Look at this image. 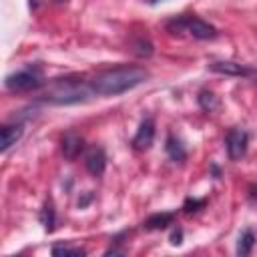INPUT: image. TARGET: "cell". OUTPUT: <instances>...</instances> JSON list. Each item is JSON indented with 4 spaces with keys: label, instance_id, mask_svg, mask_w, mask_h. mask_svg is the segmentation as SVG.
<instances>
[{
    "label": "cell",
    "instance_id": "ffe728a7",
    "mask_svg": "<svg viewBox=\"0 0 257 257\" xmlns=\"http://www.w3.org/2000/svg\"><path fill=\"white\" fill-rule=\"evenodd\" d=\"M56 2H62V0H56Z\"/></svg>",
    "mask_w": 257,
    "mask_h": 257
},
{
    "label": "cell",
    "instance_id": "5b68a950",
    "mask_svg": "<svg viewBox=\"0 0 257 257\" xmlns=\"http://www.w3.org/2000/svg\"><path fill=\"white\" fill-rule=\"evenodd\" d=\"M247 143H249V137H247L245 131H241V128L229 131L227 133V139H225V147H227L229 159L231 161H239L247 153Z\"/></svg>",
    "mask_w": 257,
    "mask_h": 257
},
{
    "label": "cell",
    "instance_id": "7a4b0ae2",
    "mask_svg": "<svg viewBox=\"0 0 257 257\" xmlns=\"http://www.w3.org/2000/svg\"><path fill=\"white\" fill-rule=\"evenodd\" d=\"M88 86L80 80H72V78H60L56 80L48 92H46V100L54 102V104H74V102H82L88 96Z\"/></svg>",
    "mask_w": 257,
    "mask_h": 257
},
{
    "label": "cell",
    "instance_id": "3957f363",
    "mask_svg": "<svg viewBox=\"0 0 257 257\" xmlns=\"http://www.w3.org/2000/svg\"><path fill=\"white\" fill-rule=\"evenodd\" d=\"M167 28L173 30V32L185 30V32H189L191 36H195L199 40H209V38H215L217 36L215 26L207 24L205 20H201L197 16H181V18H175V20H171L167 24Z\"/></svg>",
    "mask_w": 257,
    "mask_h": 257
},
{
    "label": "cell",
    "instance_id": "4fadbf2b",
    "mask_svg": "<svg viewBox=\"0 0 257 257\" xmlns=\"http://www.w3.org/2000/svg\"><path fill=\"white\" fill-rule=\"evenodd\" d=\"M253 245H255V237H253V233H251V231H245V233L239 237L237 253H239V255H249L251 249H253Z\"/></svg>",
    "mask_w": 257,
    "mask_h": 257
},
{
    "label": "cell",
    "instance_id": "ac0fdd59",
    "mask_svg": "<svg viewBox=\"0 0 257 257\" xmlns=\"http://www.w3.org/2000/svg\"><path fill=\"white\" fill-rule=\"evenodd\" d=\"M181 237H183V233H181V231H175V233L171 235V243H173V245H179V243H181Z\"/></svg>",
    "mask_w": 257,
    "mask_h": 257
},
{
    "label": "cell",
    "instance_id": "6da1fadb",
    "mask_svg": "<svg viewBox=\"0 0 257 257\" xmlns=\"http://www.w3.org/2000/svg\"><path fill=\"white\" fill-rule=\"evenodd\" d=\"M149 78V72L139 66H120L96 74L90 82V90L100 96H114L126 92Z\"/></svg>",
    "mask_w": 257,
    "mask_h": 257
},
{
    "label": "cell",
    "instance_id": "8fae6325",
    "mask_svg": "<svg viewBox=\"0 0 257 257\" xmlns=\"http://www.w3.org/2000/svg\"><path fill=\"white\" fill-rule=\"evenodd\" d=\"M173 213H155V215H151L147 221H145V227L147 229H165L167 225H171L173 223Z\"/></svg>",
    "mask_w": 257,
    "mask_h": 257
},
{
    "label": "cell",
    "instance_id": "9a60e30c",
    "mask_svg": "<svg viewBox=\"0 0 257 257\" xmlns=\"http://www.w3.org/2000/svg\"><path fill=\"white\" fill-rule=\"evenodd\" d=\"M199 102H201V106H203L207 112H211V110H215V108L219 106V100L215 98V94H213V92H207V90H203V92L199 94Z\"/></svg>",
    "mask_w": 257,
    "mask_h": 257
},
{
    "label": "cell",
    "instance_id": "52a82bcc",
    "mask_svg": "<svg viewBox=\"0 0 257 257\" xmlns=\"http://www.w3.org/2000/svg\"><path fill=\"white\" fill-rule=\"evenodd\" d=\"M209 68L215 70V72H221V74H229V76H251V74H255L245 64H237V62H229V60L209 62Z\"/></svg>",
    "mask_w": 257,
    "mask_h": 257
},
{
    "label": "cell",
    "instance_id": "ba28073f",
    "mask_svg": "<svg viewBox=\"0 0 257 257\" xmlns=\"http://www.w3.org/2000/svg\"><path fill=\"white\" fill-rule=\"evenodd\" d=\"M84 165H86L90 175H94V177L102 175L104 169H106V155H104V151L100 147H92L86 153V157H84Z\"/></svg>",
    "mask_w": 257,
    "mask_h": 257
},
{
    "label": "cell",
    "instance_id": "5bb4252c",
    "mask_svg": "<svg viewBox=\"0 0 257 257\" xmlns=\"http://www.w3.org/2000/svg\"><path fill=\"white\" fill-rule=\"evenodd\" d=\"M40 221L44 225L46 231H52L54 229V209H52V203H46L40 211Z\"/></svg>",
    "mask_w": 257,
    "mask_h": 257
},
{
    "label": "cell",
    "instance_id": "e0dca14e",
    "mask_svg": "<svg viewBox=\"0 0 257 257\" xmlns=\"http://www.w3.org/2000/svg\"><path fill=\"white\" fill-rule=\"evenodd\" d=\"M203 205H205V201H191V199H189V201L185 203V211L191 213V211H197V207H203Z\"/></svg>",
    "mask_w": 257,
    "mask_h": 257
},
{
    "label": "cell",
    "instance_id": "8992f818",
    "mask_svg": "<svg viewBox=\"0 0 257 257\" xmlns=\"http://www.w3.org/2000/svg\"><path fill=\"white\" fill-rule=\"evenodd\" d=\"M153 139H155V122L153 118H145L133 139V147L139 151H147L153 145Z\"/></svg>",
    "mask_w": 257,
    "mask_h": 257
},
{
    "label": "cell",
    "instance_id": "2e32d148",
    "mask_svg": "<svg viewBox=\"0 0 257 257\" xmlns=\"http://www.w3.org/2000/svg\"><path fill=\"white\" fill-rule=\"evenodd\" d=\"M52 255H84V249L80 247H52Z\"/></svg>",
    "mask_w": 257,
    "mask_h": 257
},
{
    "label": "cell",
    "instance_id": "d6986e66",
    "mask_svg": "<svg viewBox=\"0 0 257 257\" xmlns=\"http://www.w3.org/2000/svg\"><path fill=\"white\" fill-rule=\"evenodd\" d=\"M157 2H163V0H149V4H157Z\"/></svg>",
    "mask_w": 257,
    "mask_h": 257
},
{
    "label": "cell",
    "instance_id": "30bf717a",
    "mask_svg": "<svg viewBox=\"0 0 257 257\" xmlns=\"http://www.w3.org/2000/svg\"><path fill=\"white\" fill-rule=\"evenodd\" d=\"M82 151V139L76 133H66L62 137V153L66 159H76Z\"/></svg>",
    "mask_w": 257,
    "mask_h": 257
},
{
    "label": "cell",
    "instance_id": "9c48e42d",
    "mask_svg": "<svg viewBox=\"0 0 257 257\" xmlns=\"http://www.w3.org/2000/svg\"><path fill=\"white\" fill-rule=\"evenodd\" d=\"M22 133H24L22 124H4L0 131V151L6 153L12 145H16L20 141Z\"/></svg>",
    "mask_w": 257,
    "mask_h": 257
},
{
    "label": "cell",
    "instance_id": "277c9868",
    "mask_svg": "<svg viewBox=\"0 0 257 257\" xmlns=\"http://www.w3.org/2000/svg\"><path fill=\"white\" fill-rule=\"evenodd\" d=\"M6 88L12 92H28V90H36L44 84V76L40 72V68H24L18 70L14 74H8L4 80Z\"/></svg>",
    "mask_w": 257,
    "mask_h": 257
},
{
    "label": "cell",
    "instance_id": "7c38bea8",
    "mask_svg": "<svg viewBox=\"0 0 257 257\" xmlns=\"http://www.w3.org/2000/svg\"><path fill=\"white\" fill-rule=\"evenodd\" d=\"M165 149H167L169 157H171L175 163H183V161H185V157H187V153H185V149H183L181 141H177L175 137H169V139H167Z\"/></svg>",
    "mask_w": 257,
    "mask_h": 257
}]
</instances>
